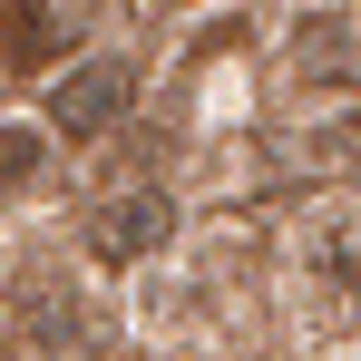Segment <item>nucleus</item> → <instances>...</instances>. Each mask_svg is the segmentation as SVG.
Instances as JSON below:
<instances>
[{"label":"nucleus","mask_w":361,"mask_h":361,"mask_svg":"<svg viewBox=\"0 0 361 361\" xmlns=\"http://www.w3.org/2000/svg\"><path fill=\"white\" fill-rule=\"evenodd\" d=\"M88 244H98L108 264L157 254V244H166V195H118V205H98V215H88Z\"/></svg>","instance_id":"nucleus-2"},{"label":"nucleus","mask_w":361,"mask_h":361,"mask_svg":"<svg viewBox=\"0 0 361 361\" xmlns=\"http://www.w3.org/2000/svg\"><path fill=\"white\" fill-rule=\"evenodd\" d=\"M20 176H39V137L30 127H0V185H20Z\"/></svg>","instance_id":"nucleus-4"},{"label":"nucleus","mask_w":361,"mask_h":361,"mask_svg":"<svg viewBox=\"0 0 361 361\" xmlns=\"http://www.w3.org/2000/svg\"><path fill=\"white\" fill-rule=\"evenodd\" d=\"M49 118H59V137H108V127L127 118V68L118 59H78L49 88Z\"/></svg>","instance_id":"nucleus-1"},{"label":"nucleus","mask_w":361,"mask_h":361,"mask_svg":"<svg viewBox=\"0 0 361 361\" xmlns=\"http://www.w3.org/2000/svg\"><path fill=\"white\" fill-rule=\"evenodd\" d=\"M59 39H68V30L49 20V10H30V0H10V10H0V68H30V59H49Z\"/></svg>","instance_id":"nucleus-3"}]
</instances>
